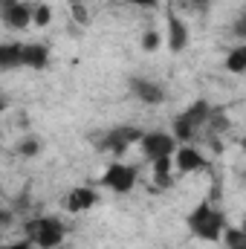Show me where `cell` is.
I'll use <instances>...</instances> for the list:
<instances>
[{
    "mask_svg": "<svg viewBox=\"0 0 246 249\" xmlns=\"http://www.w3.org/2000/svg\"><path fill=\"white\" fill-rule=\"evenodd\" d=\"M26 241L35 249H55L64 244L67 238V226L61 223V217H53V214H44V217H32L26 226Z\"/></svg>",
    "mask_w": 246,
    "mask_h": 249,
    "instance_id": "6da1fadb",
    "label": "cell"
},
{
    "mask_svg": "<svg viewBox=\"0 0 246 249\" xmlns=\"http://www.w3.org/2000/svg\"><path fill=\"white\" fill-rule=\"evenodd\" d=\"M188 229H191V235H197L203 241H220V235L226 229V217H223V212L211 209L209 203H200L188 214Z\"/></svg>",
    "mask_w": 246,
    "mask_h": 249,
    "instance_id": "7a4b0ae2",
    "label": "cell"
},
{
    "mask_svg": "<svg viewBox=\"0 0 246 249\" xmlns=\"http://www.w3.org/2000/svg\"><path fill=\"white\" fill-rule=\"evenodd\" d=\"M139 148H142V157H145L148 162H154V160H162V157H174V151H177V139H174L171 133L151 130V133H142Z\"/></svg>",
    "mask_w": 246,
    "mask_h": 249,
    "instance_id": "3957f363",
    "label": "cell"
},
{
    "mask_svg": "<svg viewBox=\"0 0 246 249\" xmlns=\"http://www.w3.org/2000/svg\"><path fill=\"white\" fill-rule=\"evenodd\" d=\"M136 177H139V171L133 165L110 162L107 171H105V177H102V186H107L110 191H116V194H127L130 188L136 186Z\"/></svg>",
    "mask_w": 246,
    "mask_h": 249,
    "instance_id": "277c9868",
    "label": "cell"
},
{
    "mask_svg": "<svg viewBox=\"0 0 246 249\" xmlns=\"http://www.w3.org/2000/svg\"><path fill=\"white\" fill-rule=\"evenodd\" d=\"M142 139V130L139 127H133V124H119V127H113V130H107V136L102 139V148L105 151H113V154H124L133 142H139Z\"/></svg>",
    "mask_w": 246,
    "mask_h": 249,
    "instance_id": "5b68a950",
    "label": "cell"
},
{
    "mask_svg": "<svg viewBox=\"0 0 246 249\" xmlns=\"http://www.w3.org/2000/svg\"><path fill=\"white\" fill-rule=\"evenodd\" d=\"M174 168L180 174H191V171H206L209 168V160L197 151V148H177L174 157H171Z\"/></svg>",
    "mask_w": 246,
    "mask_h": 249,
    "instance_id": "8992f818",
    "label": "cell"
},
{
    "mask_svg": "<svg viewBox=\"0 0 246 249\" xmlns=\"http://www.w3.org/2000/svg\"><path fill=\"white\" fill-rule=\"evenodd\" d=\"M130 90H133V96L139 99V102H145V105H162L165 102V90L157 84V81H151V78H130Z\"/></svg>",
    "mask_w": 246,
    "mask_h": 249,
    "instance_id": "52a82bcc",
    "label": "cell"
},
{
    "mask_svg": "<svg viewBox=\"0 0 246 249\" xmlns=\"http://www.w3.org/2000/svg\"><path fill=\"white\" fill-rule=\"evenodd\" d=\"M96 200H99V194H96L90 186H75L70 194H67V212H72V214L87 212V209L96 206Z\"/></svg>",
    "mask_w": 246,
    "mask_h": 249,
    "instance_id": "ba28073f",
    "label": "cell"
},
{
    "mask_svg": "<svg viewBox=\"0 0 246 249\" xmlns=\"http://www.w3.org/2000/svg\"><path fill=\"white\" fill-rule=\"evenodd\" d=\"M47 64H50V47H44V44H23V50H20V67L44 70Z\"/></svg>",
    "mask_w": 246,
    "mask_h": 249,
    "instance_id": "9c48e42d",
    "label": "cell"
},
{
    "mask_svg": "<svg viewBox=\"0 0 246 249\" xmlns=\"http://www.w3.org/2000/svg\"><path fill=\"white\" fill-rule=\"evenodd\" d=\"M188 44V26L183 18H177L174 12L168 15V50L171 53H183Z\"/></svg>",
    "mask_w": 246,
    "mask_h": 249,
    "instance_id": "30bf717a",
    "label": "cell"
},
{
    "mask_svg": "<svg viewBox=\"0 0 246 249\" xmlns=\"http://www.w3.org/2000/svg\"><path fill=\"white\" fill-rule=\"evenodd\" d=\"M209 113H211V105L206 102V99H197L188 110H183V116H185V122L191 124L194 130H200L203 124L209 122Z\"/></svg>",
    "mask_w": 246,
    "mask_h": 249,
    "instance_id": "8fae6325",
    "label": "cell"
},
{
    "mask_svg": "<svg viewBox=\"0 0 246 249\" xmlns=\"http://www.w3.org/2000/svg\"><path fill=\"white\" fill-rule=\"evenodd\" d=\"M3 23H6V26H12V29H26V26L32 23V6L20 0V3L9 12V18H6Z\"/></svg>",
    "mask_w": 246,
    "mask_h": 249,
    "instance_id": "7c38bea8",
    "label": "cell"
},
{
    "mask_svg": "<svg viewBox=\"0 0 246 249\" xmlns=\"http://www.w3.org/2000/svg\"><path fill=\"white\" fill-rule=\"evenodd\" d=\"M171 180H174V162H171V157L154 160V183L162 186V188H168Z\"/></svg>",
    "mask_w": 246,
    "mask_h": 249,
    "instance_id": "4fadbf2b",
    "label": "cell"
},
{
    "mask_svg": "<svg viewBox=\"0 0 246 249\" xmlns=\"http://www.w3.org/2000/svg\"><path fill=\"white\" fill-rule=\"evenodd\" d=\"M20 50L23 44H0V70L20 67Z\"/></svg>",
    "mask_w": 246,
    "mask_h": 249,
    "instance_id": "5bb4252c",
    "label": "cell"
},
{
    "mask_svg": "<svg viewBox=\"0 0 246 249\" xmlns=\"http://www.w3.org/2000/svg\"><path fill=\"white\" fill-rule=\"evenodd\" d=\"M223 67H226L229 72H235V75H244V72H246V47H244V44H241V47H235V50L226 55Z\"/></svg>",
    "mask_w": 246,
    "mask_h": 249,
    "instance_id": "9a60e30c",
    "label": "cell"
},
{
    "mask_svg": "<svg viewBox=\"0 0 246 249\" xmlns=\"http://www.w3.org/2000/svg\"><path fill=\"white\" fill-rule=\"evenodd\" d=\"M220 238H223V244L229 249H246V235L241 229H235V226H226Z\"/></svg>",
    "mask_w": 246,
    "mask_h": 249,
    "instance_id": "2e32d148",
    "label": "cell"
},
{
    "mask_svg": "<svg viewBox=\"0 0 246 249\" xmlns=\"http://www.w3.org/2000/svg\"><path fill=\"white\" fill-rule=\"evenodd\" d=\"M194 133H197V130L185 122V116L180 113V116L174 119V133H171V136H174L177 142H191V139H194Z\"/></svg>",
    "mask_w": 246,
    "mask_h": 249,
    "instance_id": "e0dca14e",
    "label": "cell"
},
{
    "mask_svg": "<svg viewBox=\"0 0 246 249\" xmlns=\"http://www.w3.org/2000/svg\"><path fill=\"white\" fill-rule=\"evenodd\" d=\"M50 20H53V6H47V3L32 6V23L35 26H50Z\"/></svg>",
    "mask_w": 246,
    "mask_h": 249,
    "instance_id": "ac0fdd59",
    "label": "cell"
},
{
    "mask_svg": "<svg viewBox=\"0 0 246 249\" xmlns=\"http://www.w3.org/2000/svg\"><path fill=\"white\" fill-rule=\"evenodd\" d=\"M41 148H44V142L32 136V139H23V142H20L18 154H20V157H38V154H41Z\"/></svg>",
    "mask_w": 246,
    "mask_h": 249,
    "instance_id": "d6986e66",
    "label": "cell"
},
{
    "mask_svg": "<svg viewBox=\"0 0 246 249\" xmlns=\"http://www.w3.org/2000/svg\"><path fill=\"white\" fill-rule=\"evenodd\" d=\"M159 44H162V35H159V32H154V29H151V32H145V35H142V50H145V53H157V50H159Z\"/></svg>",
    "mask_w": 246,
    "mask_h": 249,
    "instance_id": "ffe728a7",
    "label": "cell"
},
{
    "mask_svg": "<svg viewBox=\"0 0 246 249\" xmlns=\"http://www.w3.org/2000/svg\"><path fill=\"white\" fill-rule=\"evenodd\" d=\"M70 9H72V20H75V23H81V26H84V23H90V15H87V9H84V3H81V0H72V3H70Z\"/></svg>",
    "mask_w": 246,
    "mask_h": 249,
    "instance_id": "44dd1931",
    "label": "cell"
},
{
    "mask_svg": "<svg viewBox=\"0 0 246 249\" xmlns=\"http://www.w3.org/2000/svg\"><path fill=\"white\" fill-rule=\"evenodd\" d=\"M18 3H20V0H0V20H6V18H9V12H12Z\"/></svg>",
    "mask_w": 246,
    "mask_h": 249,
    "instance_id": "7402d4cb",
    "label": "cell"
},
{
    "mask_svg": "<svg viewBox=\"0 0 246 249\" xmlns=\"http://www.w3.org/2000/svg\"><path fill=\"white\" fill-rule=\"evenodd\" d=\"M127 3H133V6H142V9H154L159 0H127Z\"/></svg>",
    "mask_w": 246,
    "mask_h": 249,
    "instance_id": "603a6c76",
    "label": "cell"
},
{
    "mask_svg": "<svg viewBox=\"0 0 246 249\" xmlns=\"http://www.w3.org/2000/svg\"><path fill=\"white\" fill-rule=\"evenodd\" d=\"M0 249H35L29 241H20V244H6V247H0Z\"/></svg>",
    "mask_w": 246,
    "mask_h": 249,
    "instance_id": "cb8c5ba5",
    "label": "cell"
},
{
    "mask_svg": "<svg viewBox=\"0 0 246 249\" xmlns=\"http://www.w3.org/2000/svg\"><path fill=\"white\" fill-rule=\"evenodd\" d=\"M191 3H194V9H206V6H209L211 0H191Z\"/></svg>",
    "mask_w": 246,
    "mask_h": 249,
    "instance_id": "d4e9b609",
    "label": "cell"
},
{
    "mask_svg": "<svg viewBox=\"0 0 246 249\" xmlns=\"http://www.w3.org/2000/svg\"><path fill=\"white\" fill-rule=\"evenodd\" d=\"M3 110H6V102H3V99H0V113H3Z\"/></svg>",
    "mask_w": 246,
    "mask_h": 249,
    "instance_id": "484cf974",
    "label": "cell"
}]
</instances>
